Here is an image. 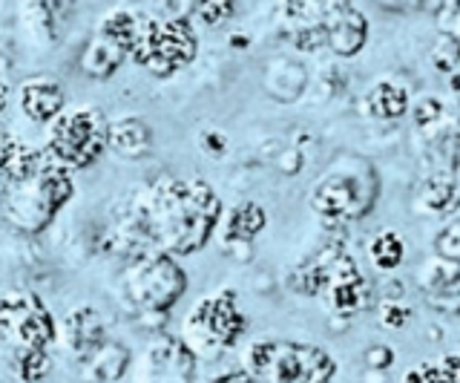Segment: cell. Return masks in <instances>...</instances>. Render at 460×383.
Returning a JSON list of instances; mask_svg holds the SVG:
<instances>
[{
  "mask_svg": "<svg viewBox=\"0 0 460 383\" xmlns=\"http://www.w3.org/2000/svg\"><path fill=\"white\" fill-rule=\"evenodd\" d=\"M222 217V202L201 179H170L155 184L138 210V236L167 254L190 257L205 248L216 222Z\"/></svg>",
  "mask_w": 460,
  "mask_h": 383,
  "instance_id": "1",
  "label": "cell"
},
{
  "mask_svg": "<svg viewBox=\"0 0 460 383\" xmlns=\"http://www.w3.org/2000/svg\"><path fill=\"white\" fill-rule=\"evenodd\" d=\"M244 375L251 383H331L337 361L314 343L262 340L244 354Z\"/></svg>",
  "mask_w": 460,
  "mask_h": 383,
  "instance_id": "2",
  "label": "cell"
},
{
  "mask_svg": "<svg viewBox=\"0 0 460 383\" xmlns=\"http://www.w3.org/2000/svg\"><path fill=\"white\" fill-rule=\"evenodd\" d=\"M72 193L75 184L64 165H58L52 156L47 153L43 165L35 170L32 176H26L21 182H6L4 188V208L6 219L18 231H40L43 225H49L52 217L61 210Z\"/></svg>",
  "mask_w": 460,
  "mask_h": 383,
  "instance_id": "3",
  "label": "cell"
},
{
  "mask_svg": "<svg viewBox=\"0 0 460 383\" xmlns=\"http://www.w3.org/2000/svg\"><path fill=\"white\" fill-rule=\"evenodd\" d=\"M196 32L181 18L141 21L133 44V61L150 69L153 76H172L196 58Z\"/></svg>",
  "mask_w": 460,
  "mask_h": 383,
  "instance_id": "4",
  "label": "cell"
},
{
  "mask_svg": "<svg viewBox=\"0 0 460 383\" xmlns=\"http://www.w3.org/2000/svg\"><path fill=\"white\" fill-rule=\"evenodd\" d=\"M107 133L110 124L101 116V110L93 107H78L66 112V116H58L52 121V133H49V156L69 167H86L98 162L107 150Z\"/></svg>",
  "mask_w": 460,
  "mask_h": 383,
  "instance_id": "5",
  "label": "cell"
},
{
  "mask_svg": "<svg viewBox=\"0 0 460 383\" xmlns=\"http://www.w3.org/2000/svg\"><path fill=\"white\" fill-rule=\"evenodd\" d=\"M184 289L187 277L167 254H141L124 272V291L144 311L170 308Z\"/></svg>",
  "mask_w": 460,
  "mask_h": 383,
  "instance_id": "6",
  "label": "cell"
},
{
  "mask_svg": "<svg viewBox=\"0 0 460 383\" xmlns=\"http://www.w3.org/2000/svg\"><path fill=\"white\" fill-rule=\"evenodd\" d=\"M138 32V21L124 9H115L101 21L95 38L90 40V47L84 49L81 67L86 76L93 78H107L115 69L121 67V61L133 52Z\"/></svg>",
  "mask_w": 460,
  "mask_h": 383,
  "instance_id": "7",
  "label": "cell"
},
{
  "mask_svg": "<svg viewBox=\"0 0 460 383\" xmlns=\"http://www.w3.org/2000/svg\"><path fill=\"white\" fill-rule=\"evenodd\" d=\"M190 332L219 349L234 346L244 334V315L236 306V294L222 291L210 300H201L190 315Z\"/></svg>",
  "mask_w": 460,
  "mask_h": 383,
  "instance_id": "8",
  "label": "cell"
},
{
  "mask_svg": "<svg viewBox=\"0 0 460 383\" xmlns=\"http://www.w3.org/2000/svg\"><path fill=\"white\" fill-rule=\"evenodd\" d=\"M6 311V340H14L21 349H47L55 340L52 315L35 294L9 297L4 300Z\"/></svg>",
  "mask_w": 460,
  "mask_h": 383,
  "instance_id": "9",
  "label": "cell"
},
{
  "mask_svg": "<svg viewBox=\"0 0 460 383\" xmlns=\"http://www.w3.org/2000/svg\"><path fill=\"white\" fill-rule=\"evenodd\" d=\"M366 188L357 176L334 174L323 179L311 193V208L328 222H351L363 217Z\"/></svg>",
  "mask_w": 460,
  "mask_h": 383,
  "instance_id": "10",
  "label": "cell"
},
{
  "mask_svg": "<svg viewBox=\"0 0 460 383\" xmlns=\"http://www.w3.org/2000/svg\"><path fill=\"white\" fill-rule=\"evenodd\" d=\"M320 26L325 44L337 55H357L368 40V23L351 4H323Z\"/></svg>",
  "mask_w": 460,
  "mask_h": 383,
  "instance_id": "11",
  "label": "cell"
},
{
  "mask_svg": "<svg viewBox=\"0 0 460 383\" xmlns=\"http://www.w3.org/2000/svg\"><path fill=\"white\" fill-rule=\"evenodd\" d=\"M21 110L29 121L49 124L61 116L64 110V90L58 87L52 78H32L23 84L21 90Z\"/></svg>",
  "mask_w": 460,
  "mask_h": 383,
  "instance_id": "12",
  "label": "cell"
},
{
  "mask_svg": "<svg viewBox=\"0 0 460 383\" xmlns=\"http://www.w3.org/2000/svg\"><path fill=\"white\" fill-rule=\"evenodd\" d=\"M66 337H69V346L75 349V354H81V358L98 352L101 343H104V323H101V315L93 308L72 311L66 317Z\"/></svg>",
  "mask_w": 460,
  "mask_h": 383,
  "instance_id": "13",
  "label": "cell"
},
{
  "mask_svg": "<svg viewBox=\"0 0 460 383\" xmlns=\"http://www.w3.org/2000/svg\"><path fill=\"white\" fill-rule=\"evenodd\" d=\"M107 147H115L121 156H141L150 147V130L138 119H121L110 124Z\"/></svg>",
  "mask_w": 460,
  "mask_h": 383,
  "instance_id": "14",
  "label": "cell"
},
{
  "mask_svg": "<svg viewBox=\"0 0 460 383\" xmlns=\"http://www.w3.org/2000/svg\"><path fill=\"white\" fill-rule=\"evenodd\" d=\"M366 107L374 119H400L402 112L409 110V95L402 87L392 81H380L374 84L368 98H366Z\"/></svg>",
  "mask_w": 460,
  "mask_h": 383,
  "instance_id": "15",
  "label": "cell"
},
{
  "mask_svg": "<svg viewBox=\"0 0 460 383\" xmlns=\"http://www.w3.org/2000/svg\"><path fill=\"white\" fill-rule=\"evenodd\" d=\"M262 228H265V210L253 202H244L227 219V239L230 243H244V239H253Z\"/></svg>",
  "mask_w": 460,
  "mask_h": 383,
  "instance_id": "16",
  "label": "cell"
},
{
  "mask_svg": "<svg viewBox=\"0 0 460 383\" xmlns=\"http://www.w3.org/2000/svg\"><path fill=\"white\" fill-rule=\"evenodd\" d=\"M402 254H406V245H402L400 234L394 231H383L374 236L371 243V263L380 268V272H394V268L402 263Z\"/></svg>",
  "mask_w": 460,
  "mask_h": 383,
  "instance_id": "17",
  "label": "cell"
},
{
  "mask_svg": "<svg viewBox=\"0 0 460 383\" xmlns=\"http://www.w3.org/2000/svg\"><path fill=\"white\" fill-rule=\"evenodd\" d=\"M18 375L29 383L40 380L49 372V354L47 349H18Z\"/></svg>",
  "mask_w": 460,
  "mask_h": 383,
  "instance_id": "18",
  "label": "cell"
},
{
  "mask_svg": "<svg viewBox=\"0 0 460 383\" xmlns=\"http://www.w3.org/2000/svg\"><path fill=\"white\" fill-rule=\"evenodd\" d=\"M457 222H452L449 228H446L440 236H438V254L446 260V263H455L457 254H460V239H457Z\"/></svg>",
  "mask_w": 460,
  "mask_h": 383,
  "instance_id": "19",
  "label": "cell"
},
{
  "mask_svg": "<svg viewBox=\"0 0 460 383\" xmlns=\"http://www.w3.org/2000/svg\"><path fill=\"white\" fill-rule=\"evenodd\" d=\"M196 12H199V18L205 23L222 26L227 15H234V6H230V4H201V6H196Z\"/></svg>",
  "mask_w": 460,
  "mask_h": 383,
  "instance_id": "20",
  "label": "cell"
},
{
  "mask_svg": "<svg viewBox=\"0 0 460 383\" xmlns=\"http://www.w3.org/2000/svg\"><path fill=\"white\" fill-rule=\"evenodd\" d=\"M409 317H411V311L406 308V306H388L385 308V325H394V329H402V325H406L409 323Z\"/></svg>",
  "mask_w": 460,
  "mask_h": 383,
  "instance_id": "21",
  "label": "cell"
},
{
  "mask_svg": "<svg viewBox=\"0 0 460 383\" xmlns=\"http://www.w3.org/2000/svg\"><path fill=\"white\" fill-rule=\"evenodd\" d=\"M213 383H251V378L244 375V372H234V375H222V378H216Z\"/></svg>",
  "mask_w": 460,
  "mask_h": 383,
  "instance_id": "22",
  "label": "cell"
},
{
  "mask_svg": "<svg viewBox=\"0 0 460 383\" xmlns=\"http://www.w3.org/2000/svg\"><path fill=\"white\" fill-rule=\"evenodd\" d=\"M6 340V311H4V300H0V343Z\"/></svg>",
  "mask_w": 460,
  "mask_h": 383,
  "instance_id": "23",
  "label": "cell"
},
{
  "mask_svg": "<svg viewBox=\"0 0 460 383\" xmlns=\"http://www.w3.org/2000/svg\"><path fill=\"white\" fill-rule=\"evenodd\" d=\"M402 383H423L420 369H414V372H409V375H406V380H402Z\"/></svg>",
  "mask_w": 460,
  "mask_h": 383,
  "instance_id": "24",
  "label": "cell"
},
{
  "mask_svg": "<svg viewBox=\"0 0 460 383\" xmlns=\"http://www.w3.org/2000/svg\"><path fill=\"white\" fill-rule=\"evenodd\" d=\"M6 81H4V76H0V110H4V104H6Z\"/></svg>",
  "mask_w": 460,
  "mask_h": 383,
  "instance_id": "25",
  "label": "cell"
},
{
  "mask_svg": "<svg viewBox=\"0 0 460 383\" xmlns=\"http://www.w3.org/2000/svg\"><path fill=\"white\" fill-rule=\"evenodd\" d=\"M4 141H6V138H4V136H0V147H4Z\"/></svg>",
  "mask_w": 460,
  "mask_h": 383,
  "instance_id": "26",
  "label": "cell"
}]
</instances>
